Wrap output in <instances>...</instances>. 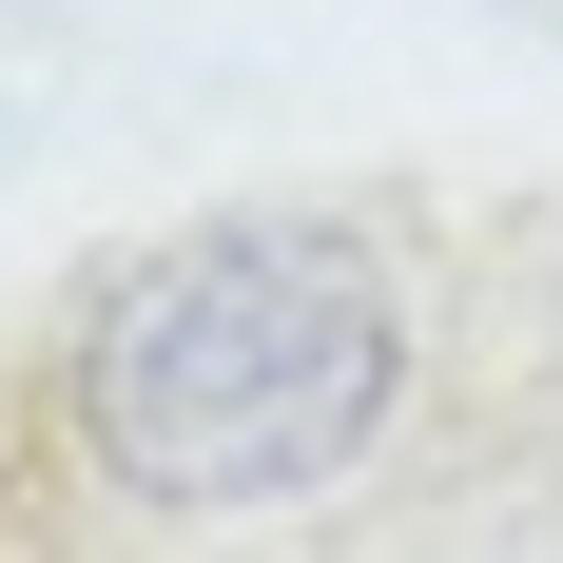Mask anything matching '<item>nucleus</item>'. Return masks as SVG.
Instances as JSON below:
<instances>
[{"label": "nucleus", "mask_w": 563, "mask_h": 563, "mask_svg": "<svg viewBox=\"0 0 563 563\" xmlns=\"http://www.w3.org/2000/svg\"><path fill=\"white\" fill-rule=\"evenodd\" d=\"M408 311L331 233H195L98 311L78 350V428L136 506H291L389 428Z\"/></svg>", "instance_id": "f257e3e1"}]
</instances>
